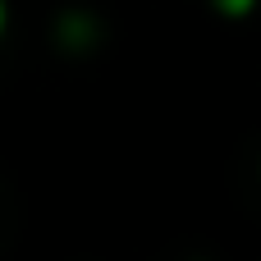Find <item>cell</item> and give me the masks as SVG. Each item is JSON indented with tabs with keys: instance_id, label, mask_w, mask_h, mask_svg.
Masks as SVG:
<instances>
[{
	"instance_id": "6da1fadb",
	"label": "cell",
	"mask_w": 261,
	"mask_h": 261,
	"mask_svg": "<svg viewBox=\"0 0 261 261\" xmlns=\"http://www.w3.org/2000/svg\"><path fill=\"white\" fill-rule=\"evenodd\" d=\"M248 9H252L248 0H234V5H220V14H248Z\"/></svg>"
},
{
	"instance_id": "7a4b0ae2",
	"label": "cell",
	"mask_w": 261,
	"mask_h": 261,
	"mask_svg": "<svg viewBox=\"0 0 261 261\" xmlns=\"http://www.w3.org/2000/svg\"><path fill=\"white\" fill-rule=\"evenodd\" d=\"M0 32H5V5H0Z\"/></svg>"
}]
</instances>
